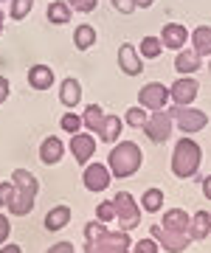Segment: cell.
I'll return each mask as SVG.
<instances>
[{
    "label": "cell",
    "instance_id": "ba28073f",
    "mask_svg": "<svg viewBox=\"0 0 211 253\" xmlns=\"http://www.w3.org/2000/svg\"><path fill=\"white\" fill-rule=\"evenodd\" d=\"M144 132L149 135V141H155V144H161V141H166L169 138V132H172V116L169 113H152L149 116V121L144 124Z\"/></svg>",
    "mask_w": 211,
    "mask_h": 253
},
{
    "label": "cell",
    "instance_id": "6da1fadb",
    "mask_svg": "<svg viewBox=\"0 0 211 253\" xmlns=\"http://www.w3.org/2000/svg\"><path fill=\"white\" fill-rule=\"evenodd\" d=\"M200 146L194 144L192 138H180L177 146H174V155H172V172L174 177H180V180H189L197 174L200 169Z\"/></svg>",
    "mask_w": 211,
    "mask_h": 253
},
{
    "label": "cell",
    "instance_id": "4dcf8cb0",
    "mask_svg": "<svg viewBox=\"0 0 211 253\" xmlns=\"http://www.w3.org/2000/svg\"><path fill=\"white\" fill-rule=\"evenodd\" d=\"M149 121V116L144 113V107H129L127 110V124L129 126H144Z\"/></svg>",
    "mask_w": 211,
    "mask_h": 253
},
{
    "label": "cell",
    "instance_id": "2e32d148",
    "mask_svg": "<svg viewBox=\"0 0 211 253\" xmlns=\"http://www.w3.org/2000/svg\"><path fill=\"white\" fill-rule=\"evenodd\" d=\"M62 152H65V146L59 138H45L42 146H40V161L45 163V166H54V163H59Z\"/></svg>",
    "mask_w": 211,
    "mask_h": 253
},
{
    "label": "cell",
    "instance_id": "8fae6325",
    "mask_svg": "<svg viewBox=\"0 0 211 253\" xmlns=\"http://www.w3.org/2000/svg\"><path fill=\"white\" fill-rule=\"evenodd\" d=\"M186 40H189V31H186V26H180V23H166L164 31H161L164 48H172V51H180V48L186 45Z\"/></svg>",
    "mask_w": 211,
    "mask_h": 253
},
{
    "label": "cell",
    "instance_id": "5b68a950",
    "mask_svg": "<svg viewBox=\"0 0 211 253\" xmlns=\"http://www.w3.org/2000/svg\"><path fill=\"white\" fill-rule=\"evenodd\" d=\"M166 113H169V116L177 121V126H180L183 132H189V135H192V132H200L203 126L209 124V116H206L203 110L189 107V104H186V107H183V104H177V107L166 110Z\"/></svg>",
    "mask_w": 211,
    "mask_h": 253
},
{
    "label": "cell",
    "instance_id": "4fadbf2b",
    "mask_svg": "<svg viewBox=\"0 0 211 253\" xmlns=\"http://www.w3.org/2000/svg\"><path fill=\"white\" fill-rule=\"evenodd\" d=\"M161 225L169 228V231H177V234H189V231H192V219H189L186 211L172 208V211H166L164 214V222H161Z\"/></svg>",
    "mask_w": 211,
    "mask_h": 253
},
{
    "label": "cell",
    "instance_id": "d6986e66",
    "mask_svg": "<svg viewBox=\"0 0 211 253\" xmlns=\"http://www.w3.org/2000/svg\"><path fill=\"white\" fill-rule=\"evenodd\" d=\"M197 68H200V54H197L194 48H192V51H180V54H177V59H174V71L183 73V76L194 73Z\"/></svg>",
    "mask_w": 211,
    "mask_h": 253
},
{
    "label": "cell",
    "instance_id": "e575fe53",
    "mask_svg": "<svg viewBox=\"0 0 211 253\" xmlns=\"http://www.w3.org/2000/svg\"><path fill=\"white\" fill-rule=\"evenodd\" d=\"M104 231H107V228H104V222H90V225L84 228V239H87V242H93V239H96V236H101Z\"/></svg>",
    "mask_w": 211,
    "mask_h": 253
},
{
    "label": "cell",
    "instance_id": "f6af8a7d",
    "mask_svg": "<svg viewBox=\"0 0 211 253\" xmlns=\"http://www.w3.org/2000/svg\"><path fill=\"white\" fill-rule=\"evenodd\" d=\"M0 31H3V11H0Z\"/></svg>",
    "mask_w": 211,
    "mask_h": 253
},
{
    "label": "cell",
    "instance_id": "ee69618b",
    "mask_svg": "<svg viewBox=\"0 0 211 253\" xmlns=\"http://www.w3.org/2000/svg\"><path fill=\"white\" fill-rule=\"evenodd\" d=\"M132 3H135V9H138V6H144V9H147V6H152V0H132Z\"/></svg>",
    "mask_w": 211,
    "mask_h": 253
},
{
    "label": "cell",
    "instance_id": "e0dca14e",
    "mask_svg": "<svg viewBox=\"0 0 211 253\" xmlns=\"http://www.w3.org/2000/svg\"><path fill=\"white\" fill-rule=\"evenodd\" d=\"M34 197H37V194H31V191L14 189V197H11V203H9V211L14 214V217H26L28 211L34 208Z\"/></svg>",
    "mask_w": 211,
    "mask_h": 253
},
{
    "label": "cell",
    "instance_id": "52a82bcc",
    "mask_svg": "<svg viewBox=\"0 0 211 253\" xmlns=\"http://www.w3.org/2000/svg\"><path fill=\"white\" fill-rule=\"evenodd\" d=\"M152 239H155L161 248H166V251L180 253V251L189 248V239H192V236L189 234H177V231H169V228H164V225H152Z\"/></svg>",
    "mask_w": 211,
    "mask_h": 253
},
{
    "label": "cell",
    "instance_id": "f35d334b",
    "mask_svg": "<svg viewBox=\"0 0 211 253\" xmlns=\"http://www.w3.org/2000/svg\"><path fill=\"white\" fill-rule=\"evenodd\" d=\"M113 6H116L121 14H129V11L135 9V3H132V0H113Z\"/></svg>",
    "mask_w": 211,
    "mask_h": 253
},
{
    "label": "cell",
    "instance_id": "ac0fdd59",
    "mask_svg": "<svg viewBox=\"0 0 211 253\" xmlns=\"http://www.w3.org/2000/svg\"><path fill=\"white\" fill-rule=\"evenodd\" d=\"M68 222H71V208L68 206H56L45 214V228L48 231H62Z\"/></svg>",
    "mask_w": 211,
    "mask_h": 253
},
{
    "label": "cell",
    "instance_id": "8d00e7d4",
    "mask_svg": "<svg viewBox=\"0 0 211 253\" xmlns=\"http://www.w3.org/2000/svg\"><path fill=\"white\" fill-rule=\"evenodd\" d=\"M68 6L76 9V11H93V9H96V0H71Z\"/></svg>",
    "mask_w": 211,
    "mask_h": 253
},
{
    "label": "cell",
    "instance_id": "484cf974",
    "mask_svg": "<svg viewBox=\"0 0 211 253\" xmlns=\"http://www.w3.org/2000/svg\"><path fill=\"white\" fill-rule=\"evenodd\" d=\"M74 42H76L79 51H87L90 45H96V28L87 26V23L79 26V28H76V34H74Z\"/></svg>",
    "mask_w": 211,
    "mask_h": 253
},
{
    "label": "cell",
    "instance_id": "7402d4cb",
    "mask_svg": "<svg viewBox=\"0 0 211 253\" xmlns=\"http://www.w3.org/2000/svg\"><path fill=\"white\" fill-rule=\"evenodd\" d=\"M211 231V214L209 211H197L192 219V231H189V236L192 239H206Z\"/></svg>",
    "mask_w": 211,
    "mask_h": 253
},
{
    "label": "cell",
    "instance_id": "ab89813d",
    "mask_svg": "<svg viewBox=\"0 0 211 253\" xmlns=\"http://www.w3.org/2000/svg\"><path fill=\"white\" fill-rule=\"evenodd\" d=\"M48 253H74V245H71V242H56Z\"/></svg>",
    "mask_w": 211,
    "mask_h": 253
},
{
    "label": "cell",
    "instance_id": "3957f363",
    "mask_svg": "<svg viewBox=\"0 0 211 253\" xmlns=\"http://www.w3.org/2000/svg\"><path fill=\"white\" fill-rule=\"evenodd\" d=\"M84 253H129V236L127 231H104L93 242H87Z\"/></svg>",
    "mask_w": 211,
    "mask_h": 253
},
{
    "label": "cell",
    "instance_id": "603a6c76",
    "mask_svg": "<svg viewBox=\"0 0 211 253\" xmlns=\"http://www.w3.org/2000/svg\"><path fill=\"white\" fill-rule=\"evenodd\" d=\"M11 183H14V189H20V191H31V194L40 191L37 177H34L31 172H26V169H17V172L11 174Z\"/></svg>",
    "mask_w": 211,
    "mask_h": 253
},
{
    "label": "cell",
    "instance_id": "d6a6232c",
    "mask_svg": "<svg viewBox=\"0 0 211 253\" xmlns=\"http://www.w3.org/2000/svg\"><path fill=\"white\" fill-rule=\"evenodd\" d=\"M96 217H99V222H113V219H116V206H113V200L110 203H101V206L96 208Z\"/></svg>",
    "mask_w": 211,
    "mask_h": 253
},
{
    "label": "cell",
    "instance_id": "74e56055",
    "mask_svg": "<svg viewBox=\"0 0 211 253\" xmlns=\"http://www.w3.org/2000/svg\"><path fill=\"white\" fill-rule=\"evenodd\" d=\"M9 234H11V225H9V219H6L3 214H0V245H3L6 239H9Z\"/></svg>",
    "mask_w": 211,
    "mask_h": 253
},
{
    "label": "cell",
    "instance_id": "d4e9b609",
    "mask_svg": "<svg viewBox=\"0 0 211 253\" xmlns=\"http://www.w3.org/2000/svg\"><path fill=\"white\" fill-rule=\"evenodd\" d=\"M48 20L51 23H56V26H62V23H71V6L68 3H62V0H54L51 6H48Z\"/></svg>",
    "mask_w": 211,
    "mask_h": 253
},
{
    "label": "cell",
    "instance_id": "836d02e7",
    "mask_svg": "<svg viewBox=\"0 0 211 253\" xmlns=\"http://www.w3.org/2000/svg\"><path fill=\"white\" fill-rule=\"evenodd\" d=\"M11 197H14V183L3 180V183H0V208H3V206H9Z\"/></svg>",
    "mask_w": 211,
    "mask_h": 253
},
{
    "label": "cell",
    "instance_id": "5bb4252c",
    "mask_svg": "<svg viewBox=\"0 0 211 253\" xmlns=\"http://www.w3.org/2000/svg\"><path fill=\"white\" fill-rule=\"evenodd\" d=\"M28 84H31L34 90H48V87L54 84V71H51L48 65H34V68L28 71Z\"/></svg>",
    "mask_w": 211,
    "mask_h": 253
},
{
    "label": "cell",
    "instance_id": "60d3db41",
    "mask_svg": "<svg viewBox=\"0 0 211 253\" xmlns=\"http://www.w3.org/2000/svg\"><path fill=\"white\" fill-rule=\"evenodd\" d=\"M9 90H11L9 79H3V76H0V104H3V101L9 99Z\"/></svg>",
    "mask_w": 211,
    "mask_h": 253
},
{
    "label": "cell",
    "instance_id": "ffe728a7",
    "mask_svg": "<svg viewBox=\"0 0 211 253\" xmlns=\"http://www.w3.org/2000/svg\"><path fill=\"white\" fill-rule=\"evenodd\" d=\"M82 99V84L76 79H65L62 82V90H59V101H62L65 107H76Z\"/></svg>",
    "mask_w": 211,
    "mask_h": 253
},
{
    "label": "cell",
    "instance_id": "d590c367",
    "mask_svg": "<svg viewBox=\"0 0 211 253\" xmlns=\"http://www.w3.org/2000/svg\"><path fill=\"white\" fill-rule=\"evenodd\" d=\"M161 251V245L155 242V239H141V242L135 245V253H158Z\"/></svg>",
    "mask_w": 211,
    "mask_h": 253
},
{
    "label": "cell",
    "instance_id": "9a60e30c",
    "mask_svg": "<svg viewBox=\"0 0 211 253\" xmlns=\"http://www.w3.org/2000/svg\"><path fill=\"white\" fill-rule=\"evenodd\" d=\"M119 65H121V71L127 73V76H138V73H141V56H138V51L132 45H121Z\"/></svg>",
    "mask_w": 211,
    "mask_h": 253
},
{
    "label": "cell",
    "instance_id": "7c38bea8",
    "mask_svg": "<svg viewBox=\"0 0 211 253\" xmlns=\"http://www.w3.org/2000/svg\"><path fill=\"white\" fill-rule=\"evenodd\" d=\"M71 152H74L76 163H87L93 158V152H96V138L76 132V135L71 138Z\"/></svg>",
    "mask_w": 211,
    "mask_h": 253
},
{
    "label": "cell",
    "instance_id": "7bdbcfd3",
    "mask_svg": "<svg viewBox=\"0 0 211 253\" xmlns=\"http://www.w3.org/2000/svg\"><path fill=\"white\" fill-rule=\"evenodd\" d=\"M0 253H23L17 245H9V248H0Z\"/></svg>",
    "mask_w": 211,
    "mask_h": 253
},
{
    "label": "cell",
    "instance_id": "9c48e42d",
    "mask_svg": "<svg viewBox=\"0 0 211 253\" xmlns=\"http://www.w3.org/2000/svg\"><path fill=\"white\" fill-rule=\"evenodd\" d=\"M197 90H200V84H197V79H192V76H183V79H177L169 87V96H172L174 104H192L194 99H197Z\"/></svg>",
    "mask_w": 211,
    "mask_h": 253
},
{
    "label": "cell",
    "instance_id": "44dd1931",
    "mask_svg": "<svg viewBox=\"0 0 211 253\" xmlns=\"http://www.w3.org/2000/svg\"><path fill=\"white\" fill-rule=\"evenodd\" d=\"M192 42H194V51H197L200 56H211V26L194 28Z\"/></svg>",
    "mask_w": 211,
    "mask_h": 253
},
{
    "label": "cell",
    "instance_id": "f1b7e54d",
    "mask_svg": "<svg viewBox=\"0 0 211 253\" xmlns=\"http://www.w3.org/2000/svg\"><path fill=\"white\" fill-rule=\"evenodd\" d=\"M161 51H164L161 37H144V42H141V54L147 56V59H158Z\"/></svg>",
    "mask_w": 211,
    "mask_h": 253
},
{
    "label": "cell",
    "instance_id": "b9f144b4",
    "mask_svg": "<svg viewBox=\"0 0 211 253\" xmlns=\"http://www.w3.org/2000/svg\"><path fill=\"white\" fill-rule=\"evenodd\" d=\"M203 194H206V197L211 200V174L206 177V180H203Z\"/></svg>",
    "mask_w": 211,
    "mask_h": 253
},
{
    "label": "cell",
    "instance_id": "30bf717a",
    "mask_svg": "<svg viewBox=\"0 0 211 253\" xmlns=\"http://www.w3.org/2000/svg\"><path fill=\"white\" fill-rule=\"evenodd\" d=\"M84 186L90 191H104L110 186V166H101V163H90L84 169Z\"/></svg>",
    "mask_w": 211,
    "mask_h": 253
},
{
    "label": "cell",
    "instance_id": "8992f818",
    "mask_svg": "<svg viewBox=\"0 0 211 253\" xmlns=\"http://www.w3.org/2000/svg\"><path fill=\"white\" fill-rule=\"evenodd\" d=\"M169 99H172V96H169V90H166L164 84H158V82H149V84H144V87L138 90V101H141V107L152 110V113L164 110Z\"/></svg>",
    "mask_w": 211,
    "mask_h": 253
},
{
    "label": "cell",
    "instance_id": "4316f807",
    "mask_svg": "<svg viewBox=\"0 0 211 253\" xmlns=\"http://www.w3.org/2000/svg\"><path fill=\"white\" fill-rule=\"evenodd\" d=\"M104 118H107V116H104V110H101L99 104H90V107L84 110V118H82V121L87 124V129H90V132H99L101 124H104Z\"/></svg>",
    "mask_w": 211,
    "mask_h": 253
},
{
    "label": "cell",
    "instance_id": "277c9868",
    "mask_svg": "<svg viewBox=\"0 0 211 253\" xmlns=\"http://www.w3.org/2000/svg\"><path fill=\"white\" fill-rule=\"evenodd\" d=\"M113 206H116V222L121 225V231H129V228H135L138 222H141V208H138V203L132 200V194L119 191V194L113 197Z\"/></svg>",
    "mask_w": 211,
    "mask_h": 253
},
{
    "label": "cell",
    "instance_id": "7a4b0ae2",
    "mask_svg": "<svg viewBox=\"0 0 211 253\" xmlns=\"http://www.w3.org/2000/svg\"><path fill=\"white\" fill-rule=\"evenodd\" d=\"M141 169V149L132 141H121L110 152V174L116 177H129Z\"/></svg>",
    "mask_w": 211,
    "mask_h": 253
},
{
    "label": "cell",
    "instance_id": "f546056e",
    "mask_svg": "<svg viewBox=\"0 0 211 253\" xmlns=\"http://www.w3.org/2000/svg\"><path fill=\"white\" fill-rule=\"evenodd\" d=\"M31 6H34V0H11V20H23L31 11Z\"/></svg>",
    "mask_w": 211,
    "mask_h": 253
},
{
    "label": "cell",
    "instance_id": "83f0119b",
    "mask_svg": "<svg viewBox=\"0 0 211 253\" xmlns=\"http://www.w3.org/2000/svg\"><path fill=\"white\" fill-rule=\"evenodd\" d=\"M144 211H149V214H155V211H161V206H164V191L161 189H149L144 191Z\"/></svg>",
    "mask_w": 211,
    "mask_h": 253
},
{
    "label": "cell",
    "instance_id": "bcb514c9",
    "mask_svg": "<svg viewBox=\"0 0 211 253\" xmlns=\"http://www.w3.org/2000/svg\"><path fill=\"white\" fill-rule=\"evenodd\" d=\"M209 71H211V65H209Z\"/></svg>",
    "mask_w": 211,
    "mask_h": 253
},
{
    "label": "cell",
    "instance_id": "cb8c5ba5",
    "mask_svg": "<svg viewBox=\"0 0 211 253\" xmlns=\"http://www.w3.org/2000/svg\"><path fill=\"white\" fill-rule=\"evenodd\" d=\"M99 135H101L104 144H113V141L121 135V118L119 116H107L104 124H101V129H99Z\"/></svg>",
    "mask_w": 211,
    "mask_h": 253
},
{
    "label": "cell",
    "instance_id": "1f68e13d",
    "mask_svg": "<svg viewBox=\"0 0 211 253\" xmlns=\"http://www.w3.org/2000/svg\"><path fill=\"white\" fill-rule=\"evenodd\" d=\"M59 124H62V129H65V132H71V135H76V132H79V126H82V118L76 116V113H65Z\"/></svg>",
    "mask_w": 211,
    "mask_h": 253
}]
</instances>
